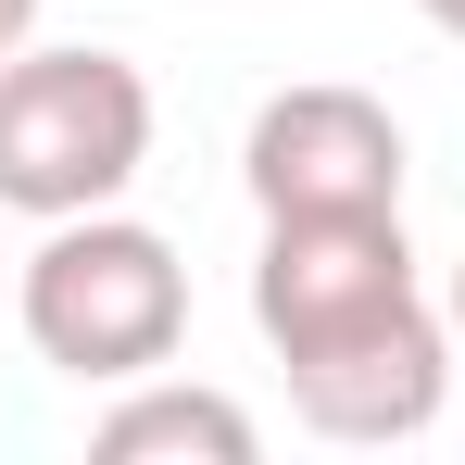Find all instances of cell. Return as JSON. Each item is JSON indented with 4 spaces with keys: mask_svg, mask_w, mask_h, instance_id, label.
Returning a JSON list of instances; mask_svg holds the SVG:
<instances>
[{
    "mask_svg": "<svg viewBox=\"0 0 465 465\" xmlns=\"http://www.w3.org/2000/svg\"><path fill=\"white\" fill-rule=\"evenodd\" d=\"M13 327L38 340V365L76 390H126L176 365V340H189V264H176V239L139 227V214H64V227H38V252L13 264Z\"/></svg>",
    "mask_w": 465,
    "mask_h": 465,
    "instance_id": "obj_1",
    "label": "cell"
},
{
    "mask_svg": "<svg viewBox=\"0 0 465 465\" xmlns=\"http://www.w3.org/2000/svg\"><path fill=\"white\" fill-rule=\"evenodd\" d=\"M152 163V76L126 51H13L0 64V214L64 227L126 202Z\"/></svg>",
    "mask_w": 465,
    "mask_h": 465,
    "instance_id": "obj_2",
    "label": "cell"
},
{
    "mask_svg": "<svg viewBox=\"0 0 465 465\" xmlns=\"http://www.w3.org/2000/svg\"><path fill=\"white\" fill-rule=\"evenodd\" d=\"M402 114H390L378 88H277L264 114H252V139H239V189H252V214H402Z\"/></svg>",
    "mask_w": 465,
    "mask_h": 465,
    "instance_id": "obj_3",
    "label": "cell"
},
{
    "mask_svg": "<svg viewBox=\"0 0 465 465\" xmlns=\"http://www.w3.org/2000/svg\"><path fill=\"white\" fill-rule=\"evenodd\" d=\"M402 302H428L402 214H264L252 327H264L277 365L314 352V340H352V327H378V314H402Z\"/></svg>",
    "mask_w": 465,
    "mask_h": 465,
    "instance_id": "obj_4",
    "label": "cell"
},
{
    "mask_svg": "<svg viewBox=\"0 0 465 465\" xmlns=\"http://www.w3.org/2000/svg\"><path fill=\"white\" fill-rule=\"evenodd\" d=\"M290 378V415H302L314 440H428L440 428V402H453V314L440 302H402L378 327H352V340H314L277 365Z\"/></svg>",
    "mask_w": 465,
    "mask_h": 465,
    "instance_id": "obj_5",
    "label": "cell"
},
{
    "mask_svg": "<svg viewBox=\"0 0 465 465\" xmlns=\"http://www.w3.org/2000/svg\"><path fill=\"white\" fill-rule=\"evenodd\" d=\"M88 453H114V465H152V453H189V465H252L264 453V428L239 415L227 390H202V378H126L114 390V415L88 428Z\"/></svg>",
    "mask_w": 465,
    "mask_h": 465,
    "instance_id": "obj_6",
    "label": "cell"
},
{
    "mask_svg": "<svg viewBox=\"0 0 465 465\" xmlns=\"http://www.w3.org/2000/svg\"><path fill=\"white\" fill-rule=\"evenodd\" d=\"M25 38H38V0H0V64H13Z\"/></svg>",
    "mask_w": 465,
    "mask_h": 465,
    "instance_id": "obj_7",
    "label": "cell"
},
{
    "mask_svg": "<svg viewBox=\"0 0 465 465\" xmlns=\"http://www.w3.org/2000/svg\"><path fill=\"white\" fill-rule=\"evenodd\" d=\"M440 314H453V365H465V252H453V302H440Z\"/></svg>",
    "mask_w": 465,
    "mask_h": 465,
    "instance_id": "obj_8",
    "label": "cell"
},
{
    "mask_svg": "<svg viewBox=\"0 0 465 465\" xmlns=\"http://www.w3.org/2000/svg\"><path fill=\"white\" fill-rule=\"evenodd\" d=\"M415 13H428V25H440V38H465V0H415Z\"/></svg>",
    "mask_w": 465,
    "mask_h": 465,
    "instance_id": "obj_9",
    "label": "cell"
},
{
    "mask_svg": "<svg viewBox=\"0 0 465 465\" xmlns=\"http://www.w3.org/2000/svg\"><path fill=\"white\" fill-rule=\"evenodd\" d=\"M0 314H13V264H0Z\"/></svg>",
    "mask_w": 465,
    "mask_h": 465,
    "instance_id": "obj_10",
    "label": "cell"
}]
</instances>
